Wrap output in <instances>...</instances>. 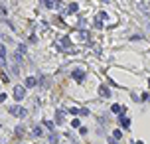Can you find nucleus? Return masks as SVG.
Returning <instances> with one entry per match:
<instances>
[{"label": "nucleus", "mask_w": 150, "mask_h": 144, "mask_svg": "<svg viewBox=\"0 0 150 144\" xmlns=\"http://www.w3.org/2000/svg\"><path fill=\"white\" fill-rule=\"evenodd\" d=\"M111 109H113V112H122V111H125V109H122L120 105H113Z\"/></svg>", "instance_id": "nucleus-13"}, {"label": "nucleus", "mask_w": 150, "mask_h": 144, "mask_svg": "<svg viewBox=\"0 0 150 144\" xmlns=\"http://www.w3.org/2000/svg\"><path fill=\"white\" fill-rule=\"evenodd\" d=\"M8 112H10V115H14V117H18V119L28 117V111H26L24 107H20V105H12L10 109H8Z\"/></svg>", "instance_id": "nucleus-1"}, {"label": "nucleus", "mask_w": 150, "mask_h": 144, "mask_svg": "<svg viewBox=\"0 0 150 144\" xmlns=\"http://www.w3.org/2000/svg\"><path fill=\"white\" fill-rule=\"evenodd\" d=\"M43 4H45V8H55V6H59V0H42Z\"/></svg>", "instance_id": "nucleus-6"}, {"label": "nucleus", "mask_w": 150, "mask_h": 144, "mask_svg": "<svg viewBox=\"0 0 150 144\" xmlns=\"http://www.w3.org/2000/svg\"><path fill=\"white\" fill-rule=\"evenodd\" d=\"M55 121H57V124H61V122H63V111H59V112H57Z\"/></svg>", "instance_id": "nucleus-11"}, {"label": "nucleus", "mask_w": 150, "mask_h": 144, "mask_svg": "<svg viewBox=\"0 0 150 144\" xmlns=\"http://www.w3.org/2000/svg\"><path fill=\"white\" fill-rule=\"evenodd\" d=\"M73 77H75L77 83H81V81L85 79V71H83V69H75V71H73Z\"/></svg>", "instance_id": "nucleus-3"}, {"label": "nucleus", "mask_w": 150, "mask_h": 144, "mask_svg": "<svg viewBox=\"0 0 150 144\" xmlns=\"http://www.w3.org/2000/svg\"><path fill=\"white\" fill-rule=\"evenodd\" d=\"M120 136H122V132H120V128H117L115 130V138H120Z\"/></svg>", "instance_id": "nucleus-16"}, {"label": "nucleus", "mask_w": 150, "mask_h": 144, "mask_svg": "<svg viewBox=\"0 0 150 144\" xmlns=\"http://www.w3.org/2000/svg\"><path fill=\"white\" fill-rule=\"evenodd\" d=\"M79 10V6H77V4H69V6H67V10H65V14H75V12Z\"/></svg>", "instance_id": "nucleus-7"}, {"label": "nucleus", "mask_w": 150, "mask_h": 144, "mask_svg": "<svg viewBox=\"0 0 150 144\" xmlns=\"http://www.w3.org/2000/svg\"><path fill=\"white\" fill-rule=\"evenodd\" d=\"M69 45H71V42H69L67 38H61V40H59V47H69Z\"/></svg>", "instance_id": "nucleus-9"}, {"label": "nucleus", "mask_w": 150, "mask_h": 144, "mask_svg": "<svg viewBox=\"0 0 150 144\" xmlns=\"http://www.w3.org/2000/svg\"><path fill=\"white\" fill-rule=\"evenodd\" d=\"M50 140H52V142H57V134H50Z\"/></svg>", "instance_id": "nucleus-17"}, {"label": "nucleus", "mask_w": 150, "mask_h": 144, "mask_svg": "<svg viewBox=\"0 0 150 144\" xmlns=\"http://www.w3.org/2000/svg\"><path fill=\"white\" fill-rule=\"evenodd\" d=\"M118 122L122 124V128H129V126H130V121L127 119V117H120V119H118Z\"/></svg>", "instance_id": "nucleus-8"}, {"label": "nucleus", "mask_w": 150, "mask_h": 144, "mask_svg": "<svg viewBox=\"0 0 150 144\" xmlns=\"http://www.w3.org/2000/svg\"><path fill=\"white\" fill-rule=\"evenodd\" d=\"M24 95H26V87L16 85V87H14V99H16V101H22V99H24Z\"/></svg>", "instance_id": "nucleus-2"}, {"label": "nucleus", "mask_w": 150, "mask_h": 144, "mask_svg": "<svg viewBox=\"0 0 150 144\" xmlns=\"http://www.w3.org/2000/svg\"><path fill=\"white\" fill-rule=\"evenodd\" d=\"M16 134H18V136H22V134H24V128H22V126H18V128H16Z\"/></svg>", "instance_id": "nucleus-15"}, {"label": "nucleus", "mask_w": 150, "mask_h": 144, "mask_svg": "<svg viewBox=\"0 0 150 144\" xmlns=\"http://www.w3.org/2000/svg\"><path fill=\"white\" fill-rule=\"evenodd\" d=\"M99 93H101L103 97H109V95H111V91H109V87H105V85H103V87L99 89Z\"/></svg>", "instance_id": "nucleus-10"}, {"label": "nucleus", "mask_w": 150, "mask_h": 144, "mask_svg": "<svg viewBox=\"0 0 150 144\" xmlns=\"http://www.w3.org/2000/svg\"><path fill=\"white\" fill-rule=\"evenodd\" d=\"M36 83H38V79H36V77H26V83H24V87H26V89L36 87Z\"/></svg>", "instance_id": "nucleus-5"}, {"label": "nucleus", "mask_w": 150, "mask_h": 144, "mask_svg": "<svg viewBox=\"0 0 150 144\" xmlns=\"http://www.w3.org/2000/svg\"><path fill=\"white\" fill-rule=\"evenodd\" d=\"M132 144H142V142H140V140H138V142H132Z\"/></svg>", "instance_id": "nucleus-18"}, {"label": "nucleus", "mask_w": 150, "mask_h": 144, "mask_svg": "<svg viewBox=\"0 0 150 144\" xmlns=\"http://www.w3.org/2000/svg\"><path fill=\"white\" fill-rule=\"evenodd\" d=\"M0 67H6V47L0 45Z\"/></svg>", "instance_id": "nucleus-4"}, {"label": "nucleus", "mask_w": 150, "mask_h": 144, "mask_svg": "<svg viewBox=\"0 0 150 144\" xmlns=\"http://www.w3.org/2000/svg\"><path fill=\"white\" fill-rule=\"evenodd\" d=\"M42 128H40V126H36V128H34V132H32V136H42Z\"/></svg>", "instance_id": "nucleus-12"}, {"label": "nucleus", "mask_w": 150, "mask_h": 144, "mask_svg": "<svg viewBox=\"0 0 150 144\" xmlns=\"http://www.w3.org/2000/svg\"><path fill=\"white\" fill-rule=\"evenodd\" d=\"M43 124H45V126H47V128H50V130H54V122H50V121H45V122H43Z\"/></svg>", "instance_id": "nucleus-14"}]
</instances>
